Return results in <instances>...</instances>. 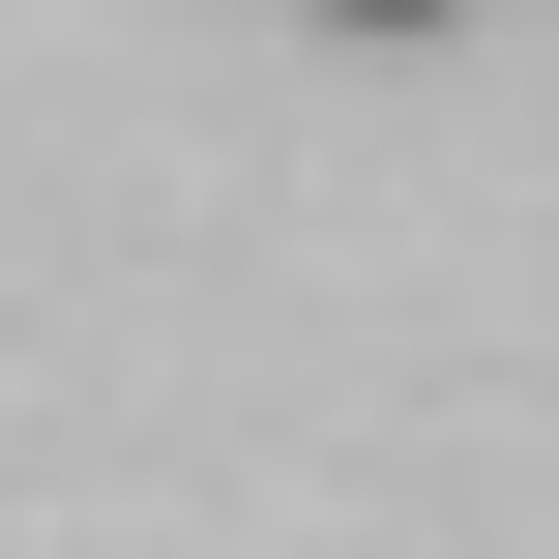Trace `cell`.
<instances>
[{
  "mask_svg": "<svg viewBox=\"0 0 559 559\" xmlns=\"http://www.w3.org/2000/svg\"><path fill=\"white\" fill-rule=\"evenodd\" d=\"M324 29H472V0H324Z\"/></svg>",
  "mask_w": 559,
  "mask_h": 559,
  "instance_id": "6da1fadb",
  "label": "cell"
}]
</instances>
